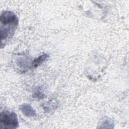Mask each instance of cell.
<instances>
[{"label":"cell","mask_w":129,"mask_h":129,"mask_svg":"<svg viewBox=\"0 0 129 129\" xmlns=\"http://www.w3.org/2000/svg\"><path fill=\"white\" fill-rule=\"evenodd\" d=\"M47 57V55L45 54H43L41 56H40L38 58H37L35 61H34V64L35 66H37V65L39 64L42 61H43V60H44Z\"/></svg>","instance_id":"4"},{"label":"cell","mask_w":129,"mask_h":129,"mask_svg":"<svg viewBox=\"0 0 129 129\" xmlns=\"http://www.w3.org/2000/svg\"><path fill=\"white\" fill-rule=\"evenodd\" d=\"M1 43L9 40L14 35L18 24V19L13 12L6 11L1 15Z\"/></svg>","instance_id":"1"},{"label":"cell","mask_w":129,"mask_h":129,"mask_svg":"<svg viewBox=\"0 0 129 129\" xmlns=\"http://www.w3.org/2000/svg\"><path fill=\"white\" fill-rule=\"evenodd\" d=\"M20 110L26 116L33 117L36 115V112L31 107V106L28 104H24L21 105Z\"/></svg>","instance_id":"3"},{"label":"cell","mask_w":129,"mask_h":129,"mask_svg":"<svg viewBox=\"0 0 129 129\" xmlns=\"http://www.w3.org/2000/svg\"><path fill=\"white\" fill-rule=\"evenodd\" d=\"M19 122L17 114L12 111H3L0 114V127L1 128H16Z\"/></svg>","instance_id":"2"}]
</instances>
